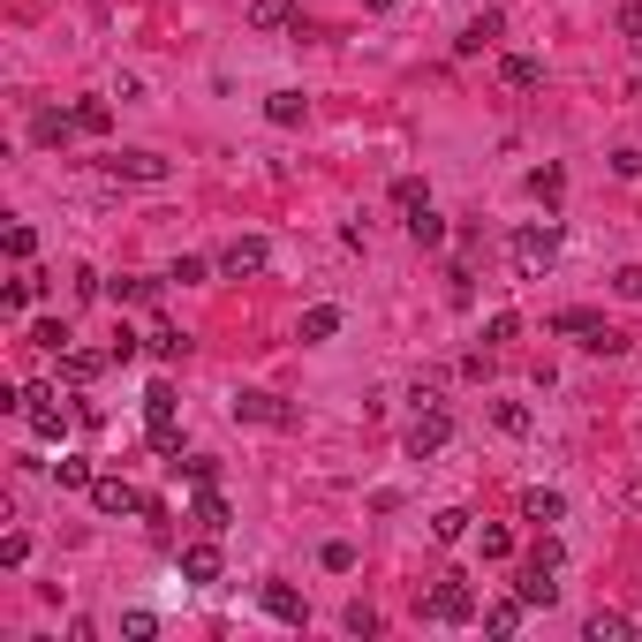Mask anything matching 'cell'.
Masks as SVG:
<instances>
[{
  "label": "cell",
  "mask_w": 642,
  "mask_h": 642,
  "mask_svg": "<svg viewBox=\"0 0 642 642\" xmlns=\"http://www.w3.org/2000/svg\"><path fill=\"white\" fill-rule=\"evenodd\" d=\"M522 514H529V522H559V514H567V499H559V491H522Z\"/></svg>",
  "instance_id": "cell-23"
},
{
  "label": "cell",
  "mask_w": 642,
  "mask_h": 642,
  "mask_svg": "<svg viewBox=\"0 0 642 642\" xmlns=\"http://www.w3.org/2000/svg\"><path fill=\"white\" fill-rule=\"evenodd\" d=\"M106 295H114V303H159L167 280H106Z\"/></svg>",
  "instance_id": "cell-22"
},
{
  "label": "cell",
  "mask_w": 642,
  "mask_h": 642,
  "mask_svg": "<svg viewBox=\"0 0 642 642\" xmlns=\"http://www.w3.org/2000/svg\"><path fill=\"white\" fill-rule=\"evenodd\" d=\"M491 423H499L507 439H529V408L522 401H491Z\"/></svg>",
  "instance_id": "cell-26"
},
{
  "label": "cell",
  "mask_w": 642,
  "mask_h": 642,
  "mask_svg": "<svg viewBox=\"0 0 642 642\" xmlns=\"http://www.w3.org/2000/svg\"><path fill=\"white\" fill-rule=\"evenodd\" d=\"M318 559H325V575H348V567H355V544H348V537H333Z\"/></svg>",
  "instance_id": "cell-36"
},
{
  "label": "cell",
  "mask_w": 642,
  "mask_h": 642,
  "mask_svg": "<svg viewBox=\"0 0 642 642\" xmlns=\"http://www.w3.org/2000/svg\"><path fill=\"white\" fill-rule=\"evenodd\" d=\"M68 114H76V129H84V136H106V129H114V106H106V99H84V106H68Z\"/></svg>",
  "instance_id": "cell-25"
},
{
  "label": "cell",
  "mask_w": 642,
  "mask_h": 642,
  "mask_svg": "<svg viewBox=\"0 0 642 642\" xmlns=\"http://www.w3.org/2000/svg\"><path fill=\"white\" fill-rule=\"evenodd\" d=\"M189 522L220 537V529L235 522V507H227V491H220V484H197V499H189Z\"/></svg>",
  "instance_id": "cell-9"
},
{
  "label": "cell",
  "mask_w": 642,
  "mask_h": 642,
  "mask_svg": "<svg viewBox=\"0 0 642 642\" xmlns=\"http://www.w3.org/2000/svg\"><path fill=\"white\" fill-rule=\"evenodd\" d=\"M174 469H189L197 484H212V476H220V461H212V454H189V461H174Z\"/></svg>",
  "instance_id": "cell-45"
},
{
  "label": "cell",
  "mask_w": 642,
  "mask_h": 642,
  "mask_svg": "<svg viewBox=\"0 0 642 642\" xmlns=\"http://www.w3.org/2000/svg\"><path fill=\"white\" fill-rule=\"evenodd\" d=\"M106 363H114V355H91V348H68V355H61V378H68V386H91V378H99Z\"/></svg>",
  "instance_id": "cell-19"
},
{
  "label": "cell",
  "mask_w": 642,
  "mask_h": 642,
  "mask_svg": "<svg viewBox=\"0 0 642 642\" xmlns=\"http://www.w3.org/2000/svg\"><path fill=\"white\" fill-rule=\"evenodd\" d=\"M439 393H446V378H416V386H408V401H416V408H439Z\"/></svg>",
  "instance_id": "cell-40"
},
{
  "label": "cell",
  "mask_w": 642,
  "mask_h": 642,
  "mask_svg": "<svg viewBox=\"0 0 642 642\" xmlns=\"http://www.w3.org/2000/svg\"><path fill=\"white\" fill-rule=\"evenodd\" d=\"M53 484H61V491H91V484H99V476H91V461L61 454V461H53Z\"/></svg>",
  "instance_id": "cell-24"
},
{
  "label": "cell",
  "mask_w": 642,
  "mask_h": 642,
  "mask_svg": "<svg viewBox=\"0 0 642 642\" xmlns=\"http://www.w3.org/2000/svg\"><path fill=\"white\" fill-rule=\"evenodd\" d=\"M454 439V423H446V408H416V423H408V454L416 461H431L439 446Z\"/></svg>",
  "instance_id": "cell-7"
},
{
  "label": "cell",
  "mask_w": 642,
  "mask_h": 642,
  "mask_svg": "<svg viewBox=\"0 0 642 642\" xmlns=\"http://www.w3.org/2000/svg\"><path fill=\"white\" fill-rule=\"evenodd\" d=\"M552 265H559V220L514 227V272H522V280H544Z\"/></svg>",
  "instance_id": "cell-1"
},
{
  "label": "cell",
  "mask_w": 642,
  "mask_h": 642,
  "mask_svg": "<svg viewBox=\"0 0 642 642\" xmlns=\"http://www.w3.org/2000/svg\"><path fill=\"white\" fill-rule=\"evenodd\" d=\"M582 348H590V355H620V348H627V333H612V325L597 318L590 333H582Z\"/></svg>",
  "instance_id": "cell-31"
},
{
  "label": "cell",
  "mask_w": 642,
  "mask_h": 642,
  "mask_svg": "<svg viewBox=\"0 0 642 642\" xmlns=\"http://www.w3.org/2000/svg\"><path fill=\"white\" fill-rule=\"evenodd\" d=\"M333 333H340V303H310L303 325H295V340H303V348H318V340H333Z\"/></svg>",
  "instance_id": "cell-13"
},
{
  "label": "cell",
  "mask_w": 642,
  "mask_h": 642,
  "mask_svg": "<svg viewBox=\"0 0 642 642\" xmlns=\"http://www.w3.org/2000/svg\"><path fill=\"white\" fill-rule=\"evenodd\" d=\"M121 635H129V642H152L159 620H152V612H129V620H121Z\"/></svg>",
  "instance_id": "cell-41"
},
{
  "label": "cell",
  "mask_w": 642,
  "mask_h": 642,
  "mask_svg": "<svg viewBox=\"0 0 642 642\" xmlns=\"http://www.w3.org/2000/svg\"><path fill=\"white\" fill-rule=\"evenodd\" d=\"M8 257H16V265H23V257H38V235H31V227H8Z\"/></svg>",
  "instance_id": "cell-42"
},
{
  "label": "cell",
  "mask_w": 642,
  "mask_h": 642,
  "mask_svg": "<svg viewBox=\"0 0 642 642\" xmlns=\"http://www.w3.org/2000/svg\"><path fill=\"white\" fill-rule=\"evenodd\" d=\"M522 620H529V597H522V590L499 597V605H484V627H491V635H514Z\"/></svg>",
  "instance_id": "cell-17"
},
{
  "label": "cell",
  "mask_w": 642,
  "mask_h": 642,
  "mask_svg": "<svg viewBox=\"0 0 642 642\" xmlns=\"http://www.w3.org/2000/svg\"><path fill=\"white\" fill-rule=\"evenodd\" d=\"M612 288H620V295H635V303H642V265H627L620 280H612Z\"/></svg>",
  "instance_id": "cell-50"
},
{
  "label": "cell",
  "mask_w": 642,
  "mask_h": 642,
  "mask_svg": "<svg viewBox=\"0 0 642 642\" xmlns=\"http://www.w3.org/2000/svg\"><path fill=\"white\" fill-rule=\"evenodd\" d=\"M144 348H152V355H159V363H174V355H182V348H189V340H182V333H174V325H152V333H144Z\"/></svg>",
  "instance_id": "cell-29"
},
{
  "label": "cell",
  "mask_w": 642,
  "mask_h": 642,
  "mask_svg": "<svg viewBox=\"0 0 642 642\" xmlns=\"http://www.w3.org/2000/svg\"><path fill=\"white\" fill-rule=\"evenodd\" d=\"M91 507H99V514H114V522H121V514H144L152 499H144V491H136L129 476H99V484H91Z\"/></svg>",
  "instance_id": "cell-5"
},
{
  "label": "cell",
  "mask_w": 642,
  "mask_h": 642,
  "mask_svg": "<svg viewBox=\"0 0 642 642\" xmlns=\"http://www.w3.org/2000/svg\"><path fill=\"white\" fill-rule=\"evenodd\" d=\"M0 303H8V310H31V303H38V280H8V288H0Z\"/></svg>",
  "instance_id": "cell-37"
},
{
  "label": "cell",
  "mask_w": 642,
  "mask_h": 642,
  "mask_svg": "<svg viewBox=\"0 0 642 642\" xmlns=\"http://www.w3.org/2000/svg\"><path fill=\"white\" fill-rule=\"evenodd\" d=\"M265 612L280 627H303L310 620V605H303V590H295V582H265Z\"/></svg>",
  "instance_id": "cell-11"
},
{
  "label": "cell",
  "mask_w": 642,
  "mask_h": 642,
  "mask_svg": "<svg viewBox=\"0 0 642 642\" xmlns=\"http://www.w3.org/2000/svg\"><path fill=\"white\" fill-rule=\"evenodd\" d=\"M393 204H401V212H408V204H423V182H416V174H401V182H393Z\"/></svg>",
  "instance_id": "cell-49"
},
{
  "label": "cell",
  "mask_w": 642,
  "mask_h": 642,
  "mask_svg": "<svg viewBox=\"0 0 642 642\" xmlns=\"http://www.w3.org/2000/svg\"><path fill=\"white\" fill-rule=\"evenodd\" d=\"M514 333H522V318H514V310H499V318H491V325H484V348H507V340H514Z\"/></svg>",
  "instance_id": "cell-34"
},
{
  "label": "cell",
  "mask_w": 642,
  "mask_h": 642,
  "mask_svg": "<svg viewBox=\"0 0 642 642\" xmlns=\"http://www.w3.org/2000/svg\"><path fill=\"white\" fill-rule=\"evenodd\" d=\"M499 31H507V16H499V8H484V16H476L469 31L454 38V46H461V53H484V46H491V38H499Z\"/></svg>",
  "instance_id": "cell-20"
},
{
  "label": "cell",
  "mask_w": 642,
  "mask_h": 642,
  "mask_svg": "<svg viewBox=\"0 0 642 642\" xmlns=\"http://www.w3.org/2000/svg\"><path fill=\"white\" fill-rule=\"evenodd\" d=\"M167 416H174V386H167V378H159V386L144 393V423H167Z\"/></svg>",
  "instance_id": "cell-33"
},
{
  "label": "cell",
  "mask_w": 642,
  "mask_h": 642,
  "mask_svg": "<svg viewBox=\"0 0 642 642\" xmlns=\"http://www.w3.org/2000/svg\"><path fill=\"white\" fill-rule=\"evenodd\" d=\"M31 340H38V348H61V340H68V325H61V318H38V333H31Z\"/></svg>",
  "instance_id": "cell-48"
},
{
  "label": "cell",
  "mask_w": 642,
  "mask_h": 642,
  "mask_svg": "<svg viewBox=\"0 0 642 642\" xmlns=\"http://www.w3.org/2000/svg\"><path fill=\"white\" fill-rule=\"evenodd\" d=\"M627 499H635V507H642V476H635V484H627Z\"/></svg>",
  "instance_id": "cell-51"
},
{
  "label": "cell",
  "mask_w": 642,
  "mask_h": 642,
  "mask_svg": "<svg viewBox=\"0 0 642 642\" xmlns=\"http://www.w3.org/2000/svg\"><path fill=\"white\" fill-rule=\"evenodd\" d=\"M431 537H439V544H461V537H469V514H461V507L431 514Z\"/></svg>",
  "instance_id": "cell-28"
},
{
  "label": "cell",
  "mask_w": 642,
  "mask_h": 642,
  "mask_svg": "<svg viewBox=\"0 0 642 642\" xmlns=\"http://www.w3.org/2000/svg\"><path fill=\"white\" fill-rule=\"evenodd\" d=\"M265 265H272V242H265V235H235V242L220 250V272H227V280H257Z\"/></svg>",
  "instance_id": "cell-4"
},
{
  "label": "cell",
  "mask_w": 642,
  "mask_h": 642,
  "mask_svg": "<svg viewBox=\"0 0 642 642\" xmlns=\"http://www.w3.org/2000/svg\"><path fill=\"white\" fill-rule=\"evenodd\" d=\"M204 272H212V265H204V257H182V265H174V272H167V280H182V288H197Z\"/></svg>",
  "instance_id": "cell-47"
},
{
  "label": "cell",
  "mask_w": 642,
  "mask_h": 642,
  "mask_svg": "<svg viewBox=\"0 0 642 642\" xmlns=\"http://www.w3.org/2000/svg\"><path fill=\"white\" fill-rule=\"evenodd\" d=\"M106 174H114V182H167V159H159V152H114V159H106Z\"/></svg>",
  "instance_id": "cell-8"
},
{
  "label": "cell",
  "mask_w": 642,
  "mask_h": 642,
  "mask_svg": "<svg viewBox=\"0 0 642 642\" xmlns=\"http://www.w3.org/2000/svg\"><path fill=\"white\" fill-rule=\"evenodd\" d=\"M23 559H31V537H23V529H16V537L0 544V567H23Z\"/></svg>",
  "instance_id": "cell-46"
},
{
  "label": "cell",
  "mask_w": 642,
  "mask_h": 642,
  "mask_svg": "<svg viewBox=\"0 0 642 642\" xmlns=\"http://www.w3.org/2000/svg\"><path fill=\"white\" fill-rule=\"evenodd\" d=\"M559 189H567V174H559V167H537V174H529V197H537V204H559Z\"/></svg>",
  "instance_id": "cell-30"
},
{
  "label": "cell",
  "mask_w": 642,
  "mask_h": 642,
  "mask_svg": "<svg viewBox=\"0 0 642 642\" xmlns=\"http://www.w3.org/2000/svg\"><path fill=\"white\" fill-rule=\"evenodd\" d=\"M23 416H31V431H38V439H68V408H53V386H31V393H23Z\"/></svg>",
  "instance_id": "cell-6"
},
{
  "label": "cell",
  "mask_w": 642,
  "mask_h": 642,
  "mask_svg": "<svg viewBox=\"0 0 642 642\" xmlns=\"http://www.w3.org/2000/svg\"><path fill=\"white\" fill-rule=\"evenodd\" d=\"M423 620H439V627H461V620H476V590H469L461 575L431 582V597H423Z\"/></svg>",
  "instance_id": "cell-2"
},
{
  "label": "cell",
  "mask_w": 642,
  "mask_h": 642,
  "mask_svg": "<svg viewBox=\"0 0 642 642\" xmlns=\"http://www.w3.org/2000/svg\"><path fill=\"white\" fill-rule=\"evenodd\" d=\"M612 174H620V182H642V152H635V144H627V152H612Z\"/></svg>",
  "instance_id": "cell-43"
},
{
  "label": "cell",
  "mask_w": 642,
  "mask_h": 642,
  "mask_svg": "<svg viewBox=\"0 0 642 642\" xmlns=\"http://www.w3.org/2000/svg\"><path fill=\"white\" fill-rule=\"evenodd\" d=\"M250 23L257 31H303V8L295 0H250Z\"/></svg>",
  "instance_id": "cell-12"
},
{
  "label": "cell",
  "mask_w": 642,
  "mask_h": 642,
  "mask_svg": "<svg viewBox=\"0 0 642 642\" xmlns=\"http://www.w3.org/2000/svg\"><path fill=\"white\" fill-rule=\"evenodd\" d=\"M499 84H507V91H537L544 84V61H537V53H507V61H499Z\"/></svg>",
  "instance_id": "cell-14"
},
{
  "label": "cell",
  "mask_w": 642,
  "mask_h": 642,
  "mask_svg": "<svg viewBox=\"0 0 642 642\" xmlns=\"http://www.w3.org/2000/svg\"><path fill=\"white\" fill-rule=\"evenodd\" d=\"M408 235H416L423 250H439V242H446V220L431 212V197H423V204H408Z\"/></svg>",
  "instance_id": "cell-18"
},
{
  "label": "cell",
  "mask_w": 642,
  "mask_h": 642,
  "mask_svg": "<svg viewBox=\"0 0 642 642\" xmlns=\"http://www.w3.org/2000/svg\"><path fill=\"white\" fill-rule=\"evenodd\" d=\"M235 423H265V431H295V423H303V408H288L280 401V393H235Z\"/></svg>",
  "instance_id": "cell-3"
},
{
  "label": "cell",
  "mask_w": 642,
  "mask_h": 642,
  "mask_svg": "<svg viewBox=\"0 0 642 642\" xmlns=\"http://www.w3.org/2000/svg\"><path fill=\"white\" fill-rule=\"evenodd\" d=\"M31 136H38V144H68V136H84V129H76V114H61V106H46V114L31 121Z\"/></svg>",
  "instance_id": "cell-21"
},
{
  "label": "cell",
  "mask_w": 642,
  "mask_h": 642,
  "mask_svg": "<svg viewBox=\"0 0 642 642\" xmlns=\"http://www.w3.org/2000/svg\"><path fill=\"white\" fill-rule=\"evenodd\" d=\"M371 8H393V0H371Z\"/></svg>",
  "instance_id": "cell-52"
},
{
  "label": "cell",
  "mask_w": 642,
  "mask_h": 642,
  "mask_svg": "<svg viewBox=\"0 0 642 642\" xmlns=\"http://www.w3.org/2000/svg\"><path fill=\"white\" fill-rule=\"evenodd\" d=\"M340 627H348V635H378V612L371 605H348V612H340Z\"/></svg>",
  "instance_id": "cell-38"
},
{
  "label": "cell",
  "mask_w": 642,
  "mask_h": 642,
  "mask_svg": "<svg viewBox=\"0 0 642 642\" xmlns=\"http://www.w3.org/2000/svg\"><path fill=\"white\" fill-rule=\"evenodd\" d=\"M590 325H597V310H559V318H552V333L582 340V333H590Z\"/></svg>",
  "instance_id": "cell-35"
},
{
  "label": "cell",
  "mask_w": 642,
  "mask_h": 642,
  "mask_svg": "<svg viewBox=\"0 0 642 642\" xmlns=\"http://www.w3.org/2000/svg\"><path fill=\"white\" fill-rule=\"evenodd\" d=\"M182 582H220V544H212V529H204L197 544H182Z\"/></svg>",
  "instance_id": "cell-10"
},
{
  "label": "cell",
  "mask_w": 642,
  "mask_h": 642,
  "mask_svg": "<svg viewBox=\"0 0 642 642\" xmlns=\"http://www.w3.org/2000/svg\"><path fill=\"white\" fill-rule=\"evenodd\" d=\"M620 38H627V46H642V0H627V8H620Z\"/></svg>",
  "instance_id": "cell-44"
},
{
  "label": "cell",
  "mask_w": 642,
  "mask_h": 642,
  "mask_svg": "<svg viewBox=\"0 0 642 642\" xmlns=\"http://www.w3.org/2000/svg\"><path fill=\"white\" fill-rule=\"evenodd\" d=\"M303 114H310L303 91H272V99H265V121H272V129H303Z\"/></svg>",
  "instance_id": "cell-16"
},
{
  "label": "cell",
  "mask_w": 642,
  "mask_h": 642,
  "mask_svg": "<svg viewBox=\"0 0 642 642\" xmlns=\"http://www.w3.org/2000/svg\"><path fill=\"white\" fill-rule=\"evenodd\" d=\"M144 431H152V454L182 461V431H174V416H167V423H144Z\"/></svg>",
  "instance_id": "cell-32"
},
{
  "label": "cell",
  "mask_w": 642,
  "mask_h": 642,
  "mask_svg": "<svg viewBox=\"0 0 642 642\" xmlns=\"http://www.w3.org/2000/svg\"><path fill=\"white\" fill-rule=\"evenodd\" d=\"M484 559H514V529L491 522V529H484Z\"/></svg>",
  "instance_id": "cell-39"
},
{
  "label": "cell",
  "mask_w": 642,
  "mask_h": 642,
  "mask_svg": "<svg viewBox=\"0 0 642 642\" xmlns=\"http://www.w3.org/2000/svg\"><path fill=\"white\" fill-rule=\"evenodd\" d=\"M559 567H544V559H529V567H522V575H514V590H522L529 597V605H552V597H559Z\"/></svg>",
  "instance_id": "cell-15"
},
{
  "label": "cell",
  "mask_w": 642,
  "mask_h": 642,
  "mask_svg": "<svg viewBox=\"0 0 642 642\" xmlns=\"http://www.w3.org/2000/svg\"><path fill=\"white\" fill-rule=\"evenodd\" d=\"M620 635H635L627 612H590V642H620Z\"/></svg>",
  "instance_id": "cell-27"
}]
</instances>
